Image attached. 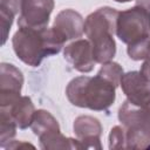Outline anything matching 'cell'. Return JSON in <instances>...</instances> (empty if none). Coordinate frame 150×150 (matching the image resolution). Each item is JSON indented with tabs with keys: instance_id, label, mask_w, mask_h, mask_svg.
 Returning <instances> with one entry per match:
<instances>
[{
	"instance_id": "3957f363",
	"label": "cell",
	"mask_w": 150,
	"mask_h": 150,
	"mask_svg": "<svg viewBox=\"0 0 150 150\" xmlns=\"http://www.w3.org/2000/svg\"><path fill=\"white\" fill-rule=\"evenodd\" d=\"M68 101L79 108L108 110L116 100V87L100 75L74 77L66 88Z\"/></svg>"
},
{
	"instance_id": "30bf717a",
	"label": "cell",
	"mask_w": 150,
	"mask_h": 150,
	"mask_svg": "<svg viewBox=\"0 0 150 150\" xmlns=\"http://www.w3.org/2000/svg\"><path fill=\"white\" fill-rule=\"evenodd\" d=\"M53 28L64 41L76 40L84 33V19L75 9L66 8L55 16Z\"/></svg>"
},
{
	"instance_id": "7402d4cb",
	"label": "cell",
	"mask_w": 150,
	"mask_h": 150,
	"mask_svg": "<svg viewBox=\"0 0 150 150\" xmlns=\"http://www.w3.org/2000/svg\"><path fill=\"white\" fill-rule=\"evenodd\" d=\"M139 71H141L146 79L150 80V56L144 60V62H143L142 66H141V70H139Z\"/></svg>"
},
{
	"instance_id": "7c38bea8",
	"label": "cell",
	"mask_w": 150,
	"mask_h": 150,
	"mask_svg": "<svg viewBox=\"0 0 150 150\" xmlns=\"http://www.w3.org/2000/svg\"><path fill=\"white\" fill-rule=\"evenodd\" d=\"M0 110L7 112L15 122L18 128L22 130L30 127L35 114V107L32 98L29 96H22V95L13 103L5 107H0Z\"/></svg>"
},
{
	"instance_id": "5bb4252c",
	"label": "cell",
	"mask_w": 150,
	"mask_h": 150,
	"mask_svg": "<svg viewBox=\"0 0 150 150\" xmlns=\"http://www.w3.org/2000/svg\"><path fill=\"white\" fill-rule=\"evenodd\" d=\"M39 142H40V148L43 150H59V149L80 150L82 149V145L77 138L66 137L64 135L61 134V131L42 136L39 138Z\"/></svg>"
},
{
	"instance_id": "603a6c76",
	"label": "cell",
	"mask_w": 150,
	"mask_h": 150,
	"mask_svg": "<svg viewBox=\"0 0 150 150\" xmlns=\"http://www.w3.org/2000/svg\"><path fill=\"white\" fill-rule=\"evenodd\" d=\"M135 1H136V6H139L150 13V0H135Z\"/></svg>"
},
{
	"instance_id": "7a4b0ae2",
	"label": "cell",
	"mask_w": 150,
	"mask_h": 150,
	"mask_svg": "<svg viewBox=\"0 0 150 150\" xmlns=\"http://www.w3.org/2000/svg\"><path fill=\"white\" fill-rule=\"evenodd\" d=\"M118 11L104 6L90 13L84 19V34L90 41L96 63L103 64L112 61L116 54V22Z\"/></svg>"
},
{
	"instance_id": "cb8c5ba5",
	"label": "cell",
	"mask_w": 150,
	"mask_h": 150,
	"mask_svg": "<svg viewBox=\"0 0 150 150\" xmlns=\"http://www.w3.org/2000/svg\"><path fill=\"white\" fill-rule=\"evenodd\" d=\"M116 2H120V4H124V2H129V1H132V0H114Z\"/></svg>"
},
{
	"instance_id": "8992f818",
	"label": "cell",
	"mask_w": 150,
	"mask_h": 150,
	"mask_svg": "<svg viewBox=\"0 0 150 150\" xmlns=\"http://www.w3.org/2000/svg\"><path fill=\"white\" fill-rule=\"evenodd\" d=\"M23 86L22 71L12 63L0 64V107L13 103L21 96Z\"/></svg>"
},
{
	"instance_id": "4fadbf2b",
	"label": "cell",
	"mask_w": 150,
	"mask_h": 150,
	"mask_svg": "<svg viewBox=\"0 0 150 150\" xmlns=\"http://www.w3.org/2000/svg\"><path fill=\"white\" fill-rule=\"evenodd\" d=\"M30 129L33 134L39 138L48 134L61 131L57 120L48 110H45V109L35 110V114L30 124Z\"/></svg>"
},
{
	"instance_id": "9a60e30c",
	"label": "cell",
	"mask_w": 150,
	"mask_h": 150,
	"mask_svg": "<svg viewBox=\"0 0 150 150\" xmlns=\"http://www.w3.org/2000/svg\"><path fill=\"white\" fill-rule=\"evenodd\" d=\"M124 71L123 68L120 63L114 62V61H109L102 64V67L100 68V70L97 71V75L102 76L103 79H105L107 81H109L110 83H112L116 88L121 84V80L123 76Z\"/></svg>"
},
{
	"instance_id": "8fae6325",
	"label": "cell",
	"mask_w": 150,
	"mask_h": 150,
	"mask_svg": "<svg viewBox=\"0 0 150 150\" xmlns=\"http://www.w3.org/2000/svg\"><path fill=\"white\" fill-rule=\"evenodd\" d=\"M117 117L125 128H138L150 132V104L138 107L125 100L118 109Z\"/></svg>"
},
{
	"instance_id": "9c48e42d",
	"label": "cell",
	"mask_w": 150,
	"mask_h": 150,
	"mask_svg": "<svg viewBox=\"0 0 150 150\" xmlns=\"http://www.w3.org/2000/svg\"><path fill=\"white\" fill-rule=\"evenodd\" d=\"M73 130L80 141L82 149L101 150V135L103 131L101 122L90 115H81L74 120Z\"/></svg>"
},
{
	"instance_id": "5b68a950",
	"label": "cell",
	"mask_w": 150,
	"mask_h": 150,
	"mask_svg": "<svg viewBox=\"0 0 150 150\" xmlns=\"http://www.w3.org/2000/svg\"><path fill=\"white\" fill-rule=\"evenodd\" d=\"M54 6V0H22L18 26L30 28L47 27Z\"/></svg>"
},
{
	"instance_id": "52a82bcc",
	"label": "cell",
	"mask_w": 150,
	"mask_h": 150,
	"mask_svg": "<svg viewBox=\"0 0 150 150\" xmlns=\"http://www.w3.org/2000/svg\"><path fill=\"white\" fill-rule=\"evenodd\" d=\"M120 86L130 103L138 107L150 104V80L141 71L132 70L124 73Z\"/></svg>"
},
{
	"instance_id": "ffe728a7",
	"label": "cell",
	"mask_w": 150,
	"mask_h": 150,
	"mask_svg": "<svg viewBox=\"0 0 150 150\" xmlns=\"http://www.w3.org/2000/svg\"><path fill=\"white\" fill-rule=\"evenodd\" d=\"M22 0H0V8H4L14 15L20 13Z\"/></svg>"
},
{
	"instance_id": "2e32d148",
	"label": "cell",
	"mask_w": 150,
	"mask_h": 150,
	"mask_svg": "<svg viewBox=\"0 0 150 150\" xmlns=\"http://www.w3.org/2000/svg\"><path fill=\"white\" fill-rule=\"evenodd\" d=\"M16 128L18 125L12 120V117L0 110V145H5L7 142L12 141L14 136L16 135Z\"/></svg>"
},
{
	"instance_id": "e0dca14e",
	"label": "cell",
	"mask_w": 150,
	"mask_h": 150,
	"mask_svg": "<svg viewBox=\"0 0 150 150\" xmlns=\"http://www.w3.org/2000/svg\"><path fill=\"white\" fill-rule=\"evenodd\" d=\"M128 56L134 61L145 60L150 56V36L135 41L127 47Z\"/></svg>"
},
{
	"instance_id": "ac0fdd59",
	"label": "cell",
	"mask_w": 150,
	"mask_h": 150,
	"mask_svg": "<svg viewBox=\"0 0 150 150\" xmlns=\"http://www.w3.org/2000/svg\"><path fill=\"white\" fill-rule=\"evenodd\" d=\"M109 149H127V134L123 125H115L109 134Z\"/></svg>"
},
{
	"instance_id": "44dd1931",
	"label": "cell",
	"mask_w": 150,
	"mask_h": 150,
	"mask_svg": "<svg viewBox=\"0 0 150 150\" xmlns=\"http://www.w3.org/2000/svg\"><path fill=\"white\" fill-rule=\"evenodd\" d=\"M1 148L5 149H20V148H35L33 144L27 143V142H18V141H9L7 142L5 145H2Z\"/></svg>"
},
{
	"instance_id": "277c9868",
	"label": "cell",
	"mask_w": 150,
	"mask_h": 150,
	"mask_svg": "<svg viewBox=\"0 0 150 150\" xmlns=\"http://www.w3.org/2000/svg\"><path fill=\"white\" fill-rule=\"evenodd\" d=\"M116 36L125 45L150 36V13L139 6H134L118 13Z\"/></svg>"
},
{
	"instance_id": "d6986e66",
	"label": "cell",
	"mask_w": 150,
	"mask_h": 150,
	"mask_svg": "<svg viewBox=\"0 0 150 150\" xmlns=\"http://www.w3.org/2000/svg\"><path fill=\"white\" fill-rule=\"evenodd\" d=\"M15 15L4 8H0V25H1V45L4 46L8 39V34L11 30V27L13 25V20H14Z\"/></svg>"
},
{
	"instance_id": "ba28073f",
	"label": "cell",
	"mask_w": 150,
	"mask_h": 150,
	"mask_svg": "<svg viewBox=\"0 0 150 150\" xmlns=\"http://www.w3.org/2000/svg\"><path fill=\"white\" fill-rule=\"evenodd\" d=\"M63 57L80 73H90L96 64L93 47L88 39H76L68 43L63 49Z\"/></svg>"
},
{
	"instance_id": "6da1fadb",
	"label": "cell",
	"mask_w": 150,
	"mask_h": 150,
	"mask_svg": "<svg viewBox=\"0 0 150 150\" xmlns=\"http://www.w3.org/2000/svg\"><path fill=\"white\" fill-rule=\"evenodd\" d=\"M64 42L53 27H19L12 38L16 57L30 67H38L45 57L59 54Z\"/></svg>"
}]
</instances>
